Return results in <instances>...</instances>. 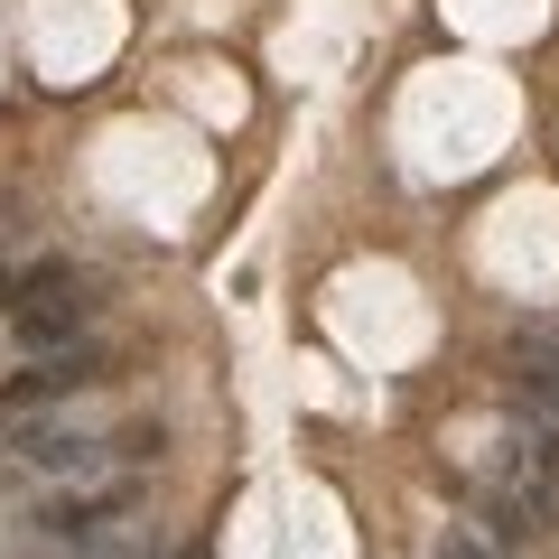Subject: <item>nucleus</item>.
Here are the masks:
<instances>
[{"label":"nucleus","instance_id":"f257e3e1","mask_svg":"<svg viewBox=\"0 0 559 559\" xmlns=\"http://www.w3.org/2000/svg\"><path fill=\"white\" fill-rule=\"evenodd\" d=\"M84 318H94V280H84L75 261H38V271L10 280V326H20L38 355L75 345V336H84Z\"/></svg>","mask_w":559,"mask_h":559},{"label":"nucleus","instance_id":"f03ea898","mask_svg":"<svg viewBox=\"0 0 559 559\" xmlns=\"http://www.w3.org/2000/svg\"><path fill=\"white\" fill-rule=\"evenodd\" d=\"M94 373H103V345H84V336H75V345H57V355H38V364H28V373L10 382L0 401H10V411H47V401L84 392Z\"/></svg>","mask_w":559,"mask_h":559},{"label":"nucleus","instance_id":"7ed1b4c3","mask_svg":"<svg viewBox=\"0 0 559 559\" xmlns=\"http://www.w3.org/2000/svg\"><path fill=\"white\" fill-rule=\"evenodd\" d=\"M28 466H47V476H94V466H103V439H75V429H28Z\"/></svg>","mask_w":559,"mask_h":559},{"label":"nucleus","instance_id":"20e7f679","mask_svg":"<svg viewBox=\"0 0 559 559\" xmlns=\"http://www.w3.org/2000/svg\"><path fill=\"white\" fill-rule=\"evenodd\" d=\"M540 522V495H495V540H522Z\"/></svg>","mask_w":559,"mask_h":559},{"label":"nucleus","instance_id":"39448f33","mask_svg":"<svg viewBox=\"0 0 559 559\" xmlns=\"http://www.w3.org/2000/svg\"><path fill=\"white\" fill-rule=\"evenodd\" d=\"M439 559H495V550H485V540H466V532H448V550Z\"/></svg>","mask_w":559,"mask_h":559},{"label":"nucleus","instance_id":"423d86ee","mask_svg":"<svg viewBox=\"0 0 559 559\" xmlns=\"http://www.w3.org/2000/svg\"><path fill=\"white\" fill-rule=\"evenodd\" d=\"M0 299H10V271H0Z\"/></svg>","mask_w":559,"mask_h":559}]
</instances>
